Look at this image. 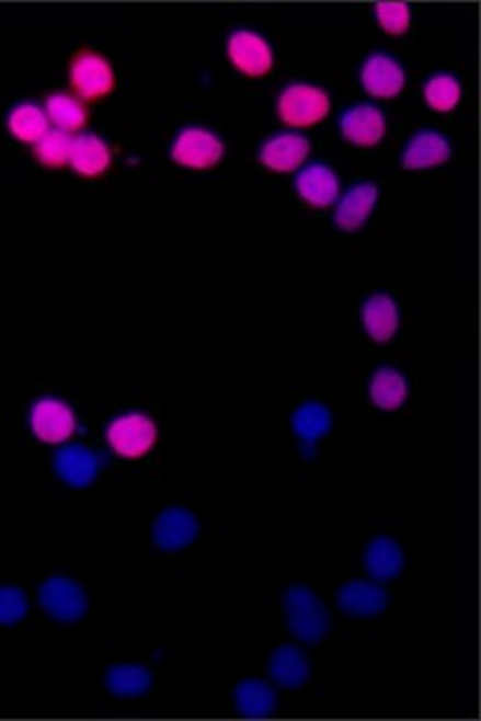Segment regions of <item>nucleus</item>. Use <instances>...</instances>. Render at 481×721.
Listing matches in <instances>:
<instances>
[{"label":"nucleus","mask_w":481,"mask_h":721,"mask_svg":"<svg viewBox=\"0 0 481 721\" xmlns=\"http://www.w3.org/2000/svg\"><path fill=\"white\" fill-rule=\"evenodd\" d=\"M67 70L71 93L84 103L103 101L117 89V72L113 62L94 48L75 50Z\"/></svg>","instance_id":"obj_1"},{"label":"nucleus","mask_w":481,"mask_h":721,"mask_svg":"<svg viewBox=\"0 0 481 721\" xmlns=\"http://www.w3.org/2000/svg\"><path fill=\"white\" fill-rule=\"evenodd\" d=\"M287 626L295 638L304 643H318L329 633V611L318 595L306 585H291L283 597Z\"/></svg>","instance_id":"obj_2"},{"label":"nucleus","mask_w":481,"mask_h":721,"mask_svg":"<svg viewBox=\"0 0 481 721\" xmlns=\"http://www.w3.org/2000/svg\"><path fill=\"white\" fill-rule=\"evenodd\" d=\"M275 108H277V117L287 127H316L328 118L331 99L328 91L321 87L307 82H291L277 96Z\"/></svg>","instance_id":"obj_3"},{"label":"nucleus","mask_w":481,"mask_h":721,"mask_svg":"<svg viewBox=\"0 0 481 721\" xmlns=\"http://www.w3.org/2000/svg\"><path fill=\"white\" fill-rule=\"evenodd\" d=\"M225 142L207 127H185L171 145L173 163L188 171H209L224 161Z\"/></svg>","instance_id":"obj_4"},{"label":"nucleus","mask_w":481,"mask_h":721,"mask_svg":"<svg viewBox=\"0 0 481 721\" xmlns=\"http://www.w3.org/2000/svg\"><path fill=\"white\" fill-rule=\"evenodd\" d=\"M159 430L154 421L141 411L123 413L108 423L106 442L123 459H139L149 454L157 442Z\"/></svg>","instance_id":"obj_5"},{"label":"nucleus","mask_w":481,"mask_h":721,"mask_svg":"<svg viewBox=\"0 0 481 721\" xmlns=\"http://www.w3.org/2000/svg\"><path fill=\"white\" fill-rule=\"evenodd\" d=\"M227 57L233 69L249 79H265L275 67L270 41L251 28H237L229 35Z\"/></svg>","instance_id":"obj_6"},{"label":"nucleus","mask_w":481,"mask_h":721,"mask_svg":"<svg viewBox=\"0 0 481 721\" xmlns=\"http://www.w3.org/2000/svg\"><path fill=\"white\" fill-rule=\"evenodd\" d=\"M31 430L38 442L47 445L69 442L77 431L75 411L59 397H41L31 408Z\"/></svg>","instance_id":"obj_7"},{"label":"nucleus","mask_w":481,"mask_h":721,"mask_svg":"<svg viewBox=\"0 0 481 721\" xmlns=\"http://www.w3.org/2000/svg\"><path fill=\"white\" fill-rule=\"evenodd\" d=\"M38 602L47 611L48 617H53L57 621H65V623L79 621L87 614V607H89L81 585L69 577H62V575L48 577L47 582L41 585Z\"/></svg>","instance_id":"obj_8"},{"label":"nucleus","mask_w":481,"mask_h":721,"mask_svg":"<svg viewBox=\"0 0 481 721\" xmlns=\"http://www.w3.org/2000/svg\"><path fill=\"white\" fill-rule=\"evenodd\" d=\"M199 536V522L185 507H167L153 524V543L163 551H181Z\"/></svg>","instance_id":"obj_9"},{"label":"nucleus","mask_w":481,"mask_h":721,"mask_svg":"<svg viewBox=\"0 0 481 721\" xmlns=\"http://www.w3.org/2000/svg\"><path fill=\"white\" fill-rule=\"evenodd\" d=\"M359 81L365 93L376 99H396L405 89V70L396 57L376 53L365 60Z\"/></svg>","instance_id":"obj_10"},{"label":"nucleus","mask_w":481,"mask_h":721,"mask_svg":"<svg viewBox=\"0 0 481 721\" xmlns=\"http://www.w3.org/2000/svg\"><path fill=\"white\" fill-rule=\"evenodd\" d=\"M341 137L355 147H376L386 137V115L376 105L347 108L340 118Z\"/></svg>","instance_id":"obj_11"},{"label":"nucleus","mask_w":481,"mask_h":721,"mask_svg":"<svg viewBox=\"0 0 481 721\" xmlns=\"http://www.w3.org/2000/svg\"><path fill=\"white\" fill-rule=\"evenodd\" d=\"M309 152H311V142L306 137L295 133H283L261 145L259 161L273 173H294L306 163Z\"/></svg>","instance_id":"obj_12"},{"label":"nucleus","mask_w":481,"mask_h":721,"mask_svg":"<svg viewBox=\"0 0 481 721\" xmlns=\"http://www.w3.org/2000/svg\"><path fill=\"white\" fill-rule=\"evenodd\" d=\"M449 159H451V145L446 139V135L434 128H423L405 145L401 167L405 171H425L447 163Z\"/></svg>","instance_id":"obj_13"},{"label":"nucleus","mask_w":481,"mask_h":721,"mask_svg":"<svg viewBox=\"0 0 481 721\" xmlns=\"http://www.w3.org/2000/svg\"><path fill=\"white\" fill-rule=\"evenodd\" d=\"M295 191L307 205L316 209H328L340 197V176L328 164H309L297 173Z\"/></svg>","instance_id":"obj_14"},{"label":"nucleus","mask_w":481,"mask_h":721,"mask_svg":"<svg viewBox=\"0 0 481 721\" xmlns=\"http://www.w3.org/2000/svg\"><path fill=\"white\" fill-rule=\"evenodd\" d=\"M101 471L99 455L82 445H65L55 454V473L71 488L84 489Z\"/></svg>","instance_id":"obj_15"},{"label":"nucleus","mask_w":481,"mask_h":721,"mask_svg":"<svg viewBox=\"0 0 481 721\" xmlns=\"http://www.w3.org/2000/svg\"><path fill=\"white\" fill-rule=\"evenodd\" d=\"M379 188L374 183H359L352 186L343 197L333 215L335 227L343 233H355L369 221L376 209Z\"/></svg>","instance_id":"obj_16"},{"label":"nucleus","mask_w":481,"mask_h":721,"mask_svg":"<svg viewBox=\"0 0 481 721\" xmlns=\"http://www.w3.org/2000/svg\"><path fill=\"white\" fill-rule=\"evenodd\" d=\"M69 164L77 175L84 179H99L111 169L113 151L106 145V140L96 135H79L72 139Z\"/></svg>","instance_id":"obj_17"},{"label":"nucleus","mask_w":481,"mask_h":721,"mask_svg":"<svg viewBox=\"0 0 481 721\" xmlns=\"http://www.w3.org/2000/svg\"><path fill=\"white\" fill-rule=\"evenodd\" d=\"M365 333L376 343H388L400 329V307L388 293H376L362 309Z\"/></svg>","instance_id":"obj_18"},{"label":"nucleus","mask_w":481,"mask_h":721,"mask_svg":"<svg viewBox=\"0 0 481 721\" xmlns=\"http://www.w3.org/2000/svg\"><path fill=\"white\" fill-rule=\"evenodd\" d=\"M337 604L345 614L355 617L379 616L389 604V595L381 585L371 582L345 583L337 594Z\"/></svg>","instance_id":"obj_19"},{"label":"nucleus","mask_w":481,"mask_h":721,"mask_svg":"<svg viewBox=\"0 0 481 721\" xmlns=\"http://www.w3.org/2000/svg\"><path fill=\"white\" fill-rule=\"evenodd\" d=\"M45 113H47L48 123L57 130H62L67 135L79 133L89 125V106L79 96L65 91L48 94L45 101Z\"/></svg>","instance_id":"obj_20"},{"label":"nucleus","mask_w":481,"mask_h":721,"mask_svg":"<svg viewBox=\"0 0 481 721\" xmlns=\"http://www.w3.org/2000/svg\"><path fill=\"white\" fill-rule=\"evenodd\" d=\"M365 568L379 582H389L403 570V549L391 537H376L365 549Z\"/></svg>","instance_id":"obj_21"},{"label":"nucleus","mask_w":481,"mask_h":721,"mask_svg":"<svg viewBox=\"0 0 481 721\" xmlns=\"http://www.w3.org/2000/svg\"><path fill=\"white\" fill-rule=\"evenodd\" d=\"M408 381L393 367H379L369 381V397L381 411H398L408 401Z\"/></svg>","instance_id":"obj_22"},{"label":"nucleus","mask_w":481,"mask_h":721,"mask_svg":"<svg viewBox=\"0 0 481 721\" xmlns=\"http://www.w3.org/2000/svg\"><path fill=\"white\" fill-rule=\"evenodd\" d=\"M48 125L50 123H48L45 108H41L36 103H21V105L12 106L9 117H7V128H9L12 139L21 140L24 145H33V147L50 130Z\"/></svg>","instance_id":"obj_23"},{"label":"nucleus","mask_w":481,"mask_h":721,"mask_svg":"<svg viewBox=\"0 0 481 721\" xmlns=\"http://www.w3.org/2000/svg\"><path fill=\"white\" fill-rule=\"evenodd\" d=\"M106 689L118 698H139L153 686V674L139 663H118L105 675Z\"/></svg>","instance_id":"obj_24"},{"label":"nucleus","mask_w":481,"mask_h":721,"mask_svg":"<svg viewBox=\"0 0 481 721\" xmlns=\"http://www.w3.org/2000/svg\"><path fill=\"white\" fill-rule=\"evenodd\" d=\"M270 674L279 686L295 689L309 679V662L301 650L294 645H283L271 657Z\"/></svg>","instance_id":"obj_25"},{"label":"nucleus","mask_w":481,"mask_h":721,"mask_svg":"<svg viewBox=\"0 0 481 721\" xmlns=\"http://www.w3.org/2000/svg\"><path fill=\"white\" fill-rule=\"evenodd\" d=\"M236 706L239 713L249 718L270 716L277 706V696L273 687L261 679H245L236 689Z\"/></svg>","instance_id":"obj_26"},{"label":"nucleus","mask_w":481,"mask_h":721,"mask_svg":"<svg viewBox=\"0 0 481 721\" xmlns=\"http://www.w3.org/2000/svg\"><path fill=\"white\" fill-rule=\"evenodd\" d=\"M291 423H294V431L299 439H304L306 443H316L323 435H328L333 417H331V411L325 405L309 401V403L295 411Z\"/></svg>","instance_id":"obj_27"},{"label":"nucleus","mask_w":481,"mask_h":721,"mask_svg":"<svg viewBox=\"0 0 481 721\" xmlns=\"http://www.w3.org/2000/svg\"><path fill=\"white\" fill-rule=\"evenodd\" d=\"M71 147V135L57 130V128H50L47 135L33 147V157L41 167L57 171V169H62V167L69 164Z\"/></svg>","instance_id":"obj_28"},{"label":"nucleus","mask_w":481,"mask_h":721,"mask_svg":"<svg viewBox=\"0 0 481 721\" xmlns=\"http://www.w3.org/2000/svg\"><path fill=\"white\" fill-rule=\"evenodd\" d=\"M423 99L437 113H451L461 101V84L454 75L439 72L425 82Z\"/></svg>","instance_id":"obj_29"},{"label":"nucleus","mask_w":481,"mask_h":721,"mask_svg":"<svg viewBox=\"0 0 481 721\" xmlns=\"http://www.w3.org/2000/svg\"><path fill=\"white\" fill-rule=\"evenodd\" d=\"M376 21L388 35H405L411 26L410 7L405 2H379L376 4Z\"/></svg>","instance_id":"obj_30"},{"label":"nucleus","mask_w":481,"mask_h":721,"mask_svg":"<svg viewBox=\"0 0 481 721\" xmlns=\"http://www.w3.org/2000/svg\"><path fill=\"white\" fill-rule=\"evenodd\" d=\"M28 614V597L16 585H0V626H16Z\"/></svg>","instance_id":"obj_31"}]
</instances>
